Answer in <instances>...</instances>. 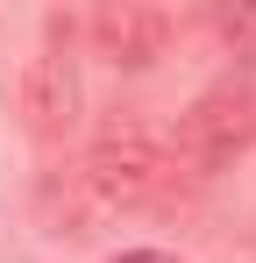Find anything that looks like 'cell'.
I'll return each instance as SVG.
<instances>
[{
    "mask_svg": "<svg viewBox=\"0 0 256 263\" xmlns=\"http://www.w3.org/2000/svg\"><path fill=\"white\" fill-rule=\"evenodd\" d=\"M178 185V157H171L142 121H107L85 149V192L114 214H135V206H157Z\"/></svg>",
    "mask_w": 256,
    "mask_h": 263,
    "instance_id": "cell-1",
    "label": "cell"
},
{
    "mask_svg": "<svg viewBox=\"0 0 256 263\" xmlns=\"http://www.w3.org/2000/svg\"><path fill=\"white\" fill-rule=\"evenodd\" d=\"M249 135H256V92H249V79H221V86H207L192 107H185L171 157H178L185 171L213 178L221 164H235V157L249 149Z\"/></svg>",
    "mask_w": 256,
    "mask_h": 263,
    "instance_id": "cell-2",
    "label": "cell"
},
{
    "mask_svg": "<svg viewBox=\"0 0 256 263\" xmlns=\"http://www.w3.org/2000/svg\"><path fill=\"white\" fill-rule=\"evenodd\" d=\"M22 114H29V128H36L43 142H57V135L79 121V64H71L64 22H50L43 50L22 64Z\"/></svg>",
    "mask_w": 256,
    "mask_h": 263,
    "instance_id": "cell-3",
    "label": "cell"
},
{
    "mask_svg": "<svg viewBox=\"0 0 256 263\" xmlns=\"http://www.w3.org/2000/svg\"><path fill=\"white\" fill-rule=\"evenodd\" d=\"M93 43L100 57H114L128 71H142V64H157L171 43V14L164 7H142V0H107L100 14H93Z\"/></svg>",
    "mask_w": 256,
    "mask_h": 263,
    "instance_id": "cell-4",
    "label": "cell"
},
{
    "mask_svg": "<svg viewBox=\"0 0 256 263\" xmlns=\"http://www.w3.org/2000/svg\"><path fill=\"white\" fill-rule=\"evenodd\" d=\"M213 29H221L235 50H249V43H256V7H221V14H213Z\"/></svg>",
    "mask_w": 256,
    "mask_h": 263,
    "instance_id": "cell-5",
    "label": "cell"
},
{
    "mask_svg": "<svg viewBox=\"0 0 256 263\" xmlns=\"http://www.w3.org/2000/svg\"><path fill=\"white\" fill-rule=\"evenodd\" d=\"M114 263H171V256H164V249H121Z\"/></svg>",
    "mask_w": 256,
    "mask_h": 263,
    "instance_id": "cell-6",
    "label": "cell"
}]
</instances>
